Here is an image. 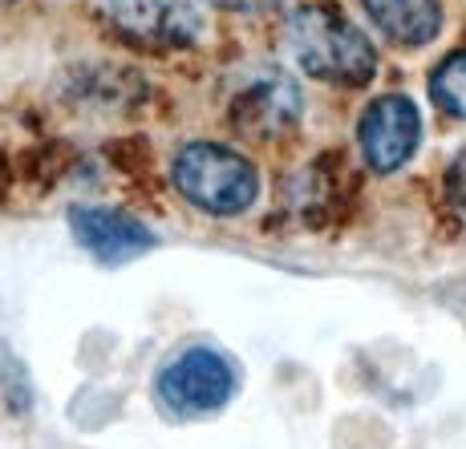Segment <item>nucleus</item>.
<instances>
[{
    "label": "nucleus",
    "instance_id": "1",
    "mask_svg": "<svg viewBox=\"0 0 466 449\" xmlns=\"http://www.w3.org/2000/svg\"><path fill=\"white\" fill-rule=\"evenodd\" d=\"M289 49L304 74L333 85H365L378 74V49L337 5H300L289 16Z\"/></svg>",
    "mask_w": 466,
    "mask_h": 449
},
{
    "label": "nucleus",
    "instance_id": "2",
    "mask_svg": "<svg viewBox=\"0 0 466 449\" xmlns=\"http://www.w3.org/2000/svg\"><path fill=\"white\" fill-rule=\"evenodd\" d=\"M170 178L187 203L215 215V219L244 215L259 199L256 166L219 142H187L170 163Z\"/></svg>",
    "mask_w": 466,
    "mask_h": 449
},
{
    "label": "nucleus",
    "instance_id": "3",
    "mask_svg": "<svg viewBox=\"0 0 466 449\" xmlns=\"http://www.w3.org/2000/svg\"><path fill=\"white\" fill-rule=\"evenodd\" d=\"M236 389H239L236 364H231L219 348H208V344L183 348L178 356H170L155 381L158 405L178 421L215 417L219 409L231 405Z\"/></svg>",
    "mask_w": 466,
    "mask_h": 449
},
{
    "label": "nucleus",
    "instance_id": "4",
    "mask_svg": "<svg viewBox=\"0 0 466 449\" xmlns=\"http://www.w3.org/2000/svg\"><path fill=\"white\" fill-rule=\"evenodd\" d=\"M357 142H361L365 163L378 175H393L414 158L418 142H422V114L406 94H385L365 105L361 122H357Z\"/></svg>",
    "mask_w": 466,
    "mask_h": 449
},
{
    "label": "nucleus",
    "instance_id": "5",
    "mask_svg": "<svg viewBox=\"0 0 466 449\" xmlns=\"http://www.w3.org/2000/svg\"><path fill=\"white\" fill-rule=\"evenodd\" d=\"M300 122V89L284 69L259 65L231 97V125L248 138H284Z\"/></svg>",
    "mask_w": 466,
    "mask_h": 449
},
{
    "label": "nucleus",
    "instance_id": "6",
    "mask_svg": "<svg viewBox=\"0 0 466 449\" xmlns=\"http://www.w3.org/2000/svg\"><path fill=\"white\" fill-rule=\"evenodd\" d=\"M106 16L147 45H195L208 33L199 0H106Z\"/></svg>",
    "mask_w": 466,
    "mask_h": 449
},
{
    "label": "nucleus",
    "instance_id": "7",
    "mask_svg": "<svg viewBox=\"0 0 466 449\" xmlns=\"http://www.w3.org/2000/svg\"><path fill=\"white\" fill-rule=\"evenodd\" d=\"M69 227H74L77 244L102 264H127V259L147 255L155 247V235L134 215L114 211V206H74Z\"/></svg>",
    "mask_w": 466,
    "mask_h": 449
},
{
    "label": "nucleus",
    "instance_id": "8",
    "mask_svg": "<svg viewBox=\"0 0 466 449\" xmlns=\"http://www.w3.org/2000/svg\"><path fill=\"white\" fill-rule=\"evenodd\" d=\"M370 21L393 45H426L442 29V0H361Z\"/></svg>",
    "mask_w": 466,
    "mask_h": 449
},
{
    "label": "nucleus",
    "instance_id": "9",
    "mask_svg": "<svg viewBox=\"0 0 466 449\" xmlns=\"http://www.w3.org/2000/svg\"><path fill=\"white\" fill-rule=\"evenodd\" d=\"M430 97H434L446 114L466 122V49L451 53V57L434 69V77H430Z\"/></svg>",
    "mask_w": 466,
    "mask_h": 449
},
{
    "label": "nucleus",
    "instance_id": "10",
    "mask_svg": "<svg viewBox=\"0 0 466 449\" xmlns=\"http://www.w3.org/2000/svg\"><path fill=\"white\" fill-rule=\"evenodd\" d=\"M446 203H451L454 219L466 227V150L451 163V170H446Z\"/></svg>",
    "mask_w": 466,
    "mask_h": 449
},
{
    "label": "nucleus",
    "instance_id": "11",
    "mask_svg": "<svg viewBox=\"0 0 466 449\" xmlns=\"http://www.w3.org/2000/svg\"><path fill=\"white\" fill-rule=\"evenodd\" d=\"M215 5L236 8V13H248V8H264V5H272V0H215Z\"/></svg>",
    "mask_w": 466,
    "mask_h": 449
},
{
    "label": "nucleus",
    "instance_id": "12",
    "mask_svg": "<svg viewBox=\"0 0 466 449\" xmlns=\"http://www.w3.org/2000/svg\"><path fill=\"white\" fill-rule=\"evenodd\" d=\"M0 5H13V0H0Z\"/></svg>",
    "mask_w": 466,
    "mask_h": 449
}]
</instances>
